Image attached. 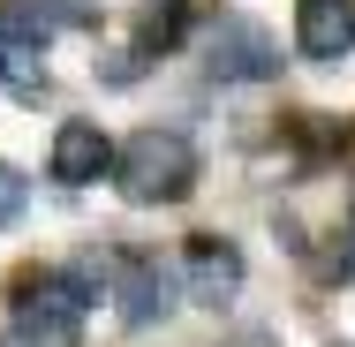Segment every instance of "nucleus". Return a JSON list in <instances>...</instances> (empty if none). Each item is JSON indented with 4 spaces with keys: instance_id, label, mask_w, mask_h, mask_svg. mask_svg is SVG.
Masks as SVG:
<instances>
[{
    "instance_id": "nucleus-1",
    "label": "nucleus",
    "mask_w": 355,
    "mask_h": 347,
    "mask_svg": "<svg viewBox=\"0 0 355 347\" xmlns=\"http://www.w3.org/2000/svg\"><path fill=\"white\" fill-rule=\"evenodd\" d=\"M114 181H121L129 204H182L197 189V143L182 129H159L151 121V129H137L114 151Z\"/></svg>"
},
{
    "instance_id": "nucleus-2",
    "label": "nucleus",
    "mask_w": 355,
    "mask_h": 347,
    "mask_svg": "<svg viewBox=\"0 0 355 347\" xmlns=\"http://www.w3.org/2000/svg\"><path fill=\"white\" fill-rule=\"evenodd\" d=\"M91 310V272H38L15 287V340L23 347H76Z\"/></svg>"
},
{
    "instance_id": "nucleus-3",
    "label": "nucleus",
    "mask_w": 355,
    "mask_h": 347,
    "mask_svg": "<svg viewBox=\"0 0 355 347\" xmlns=\"http://www.w3.org/2000/svg\"><path fill=\"white\" fill-rule=\"evenodd\" d=\"M114 310L129 317V325H166L174 317V272L159 265V257H144V249H129V257H114Z\"/></svg>"
},
{
    "instance_id": "nucleus-4",
    "label": "nucleus",
    "mask_w": 355,
    "mask_h": 347,
    "mask_svg": "<svg viewBox=\"0 0 355 347\" xmlns=\"http://www.w3.org/2000/svg\"><path fill=\"white\" fill-rule=\"evenodd\" d=\"M46 174L61 189H91L98 174H114V143L98 121H61L53 129V151H46Z\"/></svg>"
},
{
    "instance_id": "nucleus-5",
    "label": "nucleus",
    "mask_w": 355,
    "mask_h": 347,
    "mask_svg": "<svg viewBox=\"0 0 355 347\" xmlns=\"http://www.w3.org/2000/svg\"><path fill=\"white\" fill-rule=\"evenodd\" d=\"M242 249L234 242H219V234H197L189 242V294L205 302V310H234V294H242Z\"/></svg>"
},
{
    "instance_id": "nucleus-6",
    "label": "nucleus",
    "mask_w": 355,
    "mask_h": 347,
    "mask_svg": "<svg viewBox=\"0 0 355 347\" xmlns=\"http://www.w3.org/2000/svg\"><path fill=\"white\" fill-rule=\"evenodd\" d=\"M295 46L310 61L355 53V0H295Z\"/></svg>"
},
{
    "instance_id": "nucleus-7",
    "label": "nucleus",
    "mask_w": 355,
    "mask_h": 347,
    "mask_svg": "<svg viewBox=\"0 0 355 347\" xmlns=\"http://www.w3.org/2000/svg\"><path fill=\"white\" fill-rule=\"evenodd\" d=\"M205 61H212V83H257V75H272V46H265V30H250V23H219V38L205 46Z\"/></svg>"
},
{
    "instance_id": "nucleus-8",
    "label": "nucleus",
    "mask_w": 355,
    "mask_h": 347,
    "mask_svg": "<svg viewBox=\"0 0 355 347\" xmlns=\"http://www.w3.org/2000/svg\"><path fill=\"white\" fill-rule=\"evenodd\" d=\"M23 204H31L23 174H15V166H0V226H15V219H23Z\"/></svg>"
},
{
    "instance_id": "nucleus-9",
    "label": "nucleus",
    "mask_w": 355,
    "mask_h": 347,
    "mask_svg": "<svg viewBox=\"0 0 355 347\" xmlns=\"http://www.w3.org/2000/svg\"><path fill=\"white\" fill-rule=\"evenodd\" d=\"M333 347H355V340H333Z\"/></svg>"
}]
</instances>
